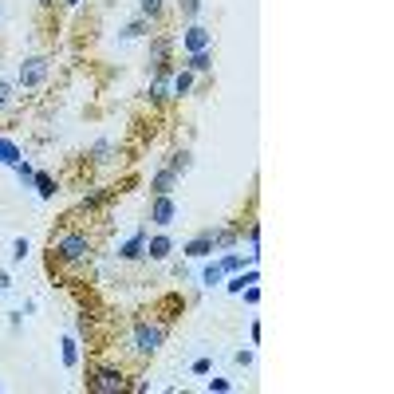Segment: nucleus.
Returning <instances> with one entry per match:
<instances>
[{"label":"nucleus","mask_w":394,"mask_h":394,"mask_svg":"<svg viewBox=\"0 0 394 394\" xmlns=\"http://www.w3.org/2000/svg\"><path fill=\"white\" fill-rule=\"evenodd\" d=\"M8 103H12V83H8V79H0V111H4Z\"/></svg>","instance_id":"obj_28"},{"label":"nucleus","mask_w":394,"mask_h":394,"mask_svg":"<svg viewBox=\"0 0 394 394\" xmlns=\"http://www.w3.org/2000/svg\"><path fill=\"white\" fill-rule=\"evenodd\" d=\"M75 335H79V339H87V335H91V320H87V311L75 320Z\"/></svg>","instance_id":"obj_29"},{"label":"nucleus","mask_w":394,"mask_h":394,"mask_svg":"<svg viewBox=\"0 0 394 394\" xmlns=\"http://www.w3.org/2000/svg\"><path fill=\"white\" fill-rule=\"evenodd\" d=\"M135 4H138V16H146L150 24L166 12V0H135Z\"/></svg>","instance_id":"obj_19"},{"label":"nucleus","mask_w":394,"mask_h":394,"mask_svg":"<svg viewBox=\"0 0 394 394\" xmlns=\"http://www.w3.org/2000/svg\"><path fill=\"white\" fill-rule=\"evenodd\" d=\"M28 252H32V245H28L24 237H16V241H12V260H16V264H24Z\"/></svg>","instance_id":"obj_25"},{"label":"nucleus","mask_w":394,"mask_h":394,"mask_svg":"<svg viewBox=\"0 0 394 394\" xmlns=\"http://www.w3.org/2000/svg\"><path fill=\"white\" fill-rule=\"evenodd\" d=\"M32 185H36V194L44 197V201H51V197H55V178H51V173H40V170H36Z\"/></svg>","instance_id":"obj_20"},{"label":"nucleus","mask_w":394,"mask_h":394,"mask_svg":"<svg viewBox=\"0 0 394 394\" xmlns=\"http://www.w3.org/2000/svg\"><path fill=\"white\" fill-rule=\"evenodd\" d=\"M182 67H185V71H194V75L213 71V51H194V55H185Z\"/></svg>","instance_id":"obj_14"},{"label":"nucleus","mask_w":394,"mask_h":394,"mask_svg":"<svg viewBox=\"0 0 394 394\" xmlns=\"http://www.w3.org/2000/svg\"><path fill=\"white\" fill-rule=\"evenodd\" d=\"M170 51H173V36H154L150 40V55L146 63L158 71V67H170Z\"/></svg>","instance_id":"obj_8"},{"label":"nucleus","mask_w":394,"mask_h":394,"mask_svg":"<svg viewBox=\"0 0 394 394\" xmlns=\"http://www.w3.org/2000/svg\"><path fill=\"white\" fill-rule=\"evenodd\" d=\"M166 335H170V323L166 320H138L135 327H130L126 347H130L138 359H150V355H158V347L166 343Z\"/></svg>","instance_id":"obj_1"},{"label":"nucleus","mask_w":394,"mask_h":394,"mask_svg":"<svg viewBox=\"0 0 394 394\" xmlns=\"http://www.w3.org/2000/svg\"><path fill=\"white\" fill-rule=\"evenodd\" d=\"M150 36V20L146 16H135V20H126L123 28H119V40H142Z\"/></svg>","instance_id":"obj_12"},{"label":"nucleus","mask_w":394,"mask_h":394,"mask_svg":"<svg viewBox=\"0 0 394 394\" xmlns=\"http://www.w3.org/2000/svg\"><path fill=\"white\" fill-rule=\"evenodd\" d=\"M40 4H55V0H40Z\"/></svg>","instance_id":"obj_33"},{"label":"nucleus","mask_w":394,"mask_h":394,"mask_svg":"<svg viewBox=\"0 0 394 394\" xmlns=\"http://www.w3.org/2000/svg\"><path fill=\"white\" fill-rule=\"evenodd\" d=\"M201 4H205V0H178V12H182L185 20H197V16H201Z\"/></svg>","instance_id":"obj_24"},{"label":"nucleus","mask_w":394,"mask_h":394,"mask_svg":"<svg viewBox=\"0 0 394 394\" xmlns=\"http://www.w3.org/2000/svg\"><path fill=\"white\" fill-rule=\"evenodd\" d=\"M205 391H213V394H225V391H233V382H229V379H209V382H205Z\"/></svg>","instance_id":"obj_27"},{"label":"nucleus","mask_w":394,"mask_h":394,"mask_svg":"<svg viewBox=\"0 0 394 394\" xmlns=\"http://www.w3.org/2000/svg\"><path fill=\"white\" fill-rule=\"evenodd\" d=\"M178 217H182L178 201H173L170 194H154V201H150V225H158V229H170Z\"/></svg>","instance_id":"obj_5"},{"label":"nucleus","mask_w":394,"mask_h":394,"mask_svg":"<svg viewBox=\"0 0 394 394\" xmlns=\"http://www.w3.org/2000/svg\"><path fill=\"white\" fill-rule=\"evenodd\" d=\"M146 257V233H135L126 237L123 245H119V260H126V264H135V260Z\"/></svg>","instance_id":"obj_9"},{"label":"nucleus","mask_w":394,"mask_h":394,"mask_svg":"<svg viewBox=\"0 0 394 394\" xmlns=\"http://www.w3.org/2000/svg\"><path fill=\"white\" fill-rule=\"evenodd\" d=\"M95 252V241L79 229H67V233L51 237V260H60V264H79Z\"/></svg>","instance_id":"obj_2"},{"label":"nucleus","mask_w":394,"mask_h":394,"mask_svg":"<svg viewBox=\"0 0 394 394\" xmlns=\"http://www.w3.org/2000/svg\"><path fill=\"white\" fill-rule=\"evenodd\" d=\"M8 288H12V276H8V272H0V292H8Z\"/></svg>","instance_id":"obj_32"},{"label":"nucleus","mask_w":394,"mask_h":394,"mask_svg":"<svg viewBox=\"0 0 394 394\" xmlns=\"http://www.w3.org/2000/svg\"><path fill=\"white\" fill-rule=\"evenodd\" d=\"M189 91H194V71H185V67H182V71H173L170 75V95L173 98H185Z\"/></svg>","instance_id":"obj_13"},{"label":"nucleus","mask_w":394,"mask_h":394,"mask_svg":"<svg viewBox=\"0 0 394 394\" xmlns=\"http://www.w3.org/2000/svg\"><path fill=\"white\" fill-rule=\"evenodd\" d=\"M91 158H95L98 166H103V162H111L114 158V142H111V138H98L95 146H91Z\"/></svg>","instance_id":"obj_23"},{"label":"nucleus","mask_w":394,"mask_h":394,"mask_svg":"<svg viewBox=\"0 0 394 394\" xmlns=\"http://www.w3.org/2000/svg\"><path fill=\"white\" fill-rule=\"evenodd\" d=\"M189 370H194V375H209V370H213V363H209V359H197V363H194Z\"/></svg>","instance_id":"obj_30"},{"label":"nucleus","mask_w":394,"mask_h":394,"mask_svg":"<svg viewBox=\"0 0 394 394\" xmlns=\"http://www.w3.org/2000/svg\"><path fill=\"white\" fill-rule=\"evenodd\" d=\"M12 170H16V178H20V182H28V185H32V178H36V170H32V166H28V162H24V158L16 162Z\"/></svg>","instance_id":"obj_26"},{"label":"nucleus","mask_w":394,"mask_h":394,"mask_svg":"<svg viewBox=\"0 0 394 394\" xmlns=\"http://www.w3.org/2000/svg\"><path fill=\"white\" fill-rule=\"evenodd\" d=\"M79 359H83V351H79V335H63V367L75 370L79 367Z\"/></svg>","instance_id":"obj_15"},{"label":"nucleus","mask_w":394,"mask_h":394,"mask_svg":"<svg viewBox=\"0 0 394 394\" xmlns=\"http://www.w3.org/2000/svg\"><path fill=\"white\" fill-rule=\"evenodd\" d=\"M114 197V189H95V194H87L83 201H79V213H95V209H103L107 201Z\"/></svg>","instance_id":"obj_16"},{"label":"nucleus","mask_w":394,"mask_h":394,"mask_svg":"<svg viewBox=\"0 0 394 394\" xmlns=\"http://www.w3.org/2000/svg\"><path fill=\"white\" fill-rule=\"evenodd\" d=\"M221 284H225L221 264H205V268H201V288H221Z\"/></svg>","instance_id":"obj_21"},{"label":"nucleus","mask_w":394,"mask_h":394,"mask_svg":"<svg viewBox=\"0 0 394 394\" xmlns=\"http://www.w3.org/2000/svg\"><path fill=\"white\" fill-rule=\"evenodd\" d=\"M170 252H173V237L170 233L146 237V257L150 260H170Z\"/></svg>","instance_id":"obj_10"},{"label":"nucleus","mask_w":394,"mask_h":394,"mask_svg":"<svg viewBox=\"0 0 394 394\" xmlns=\"http://www.w3.org/2000/svg\"><path fill=\"white\" fill-rule=\"evenodd\" d=\"M166 166H170L173 173H178V178H182L185 170H189V166H194V154H189V150H170V158H166Z\"/></svg>","instance_id":"obj_17"},{"label":"nucleus","mask_w":394,"mask_h":394,"mask_svg":"<svg viewBox=\"0 0 394 394\" xmlns=\"http://www.w3.org/2000/svg\"><path fill=\"white\" fill-rule=\"evenodd\" d=\"M173 185H178V173L170 166H162L154 178H150V194H173Z\"/></svg>","instance_id":"obj_11"},{"label":"nucleus","mask_w":394,"mask_h":394,"mask_svg":"<svg viewBox=\"0 0 394 394\" xmlns=\"http://www.w3.org/2000/svg\"><path fill=\"white\" fill-rule=\"evenodd\" d=\"M130 382H126V375L119 367H91L87 370V391H95V394H123Z\"/></svg>","instance_id":"obj_3"},{"label":"nucleus","mask_w":394,"mask_h":394,"mask_svg":"<svg viewBox=\"0 0 394 394\" xmlns=\"http://www.w3.org/2000/svg\"><path fill=\"white\" fill-rule=\"evenodd\" d=\"M20 158L24 154H20V146H16L12 138H0V166H16Z\"/></svg>","instance_id":"obj_18"},{"label":"nucleus","mask_w":394,"mask_h":394,"mask_svg":"<svg viewBox=\"0 0 394 394\" xmlns=\"http://www.w3.org/2000/svg\"><path fill=\"white\" fill-rule=\"evenodd\" d=\"M182 51L185 55H194V51H213V32L194 20V24L182 32Z\"/></svg>","instance_id":"obj_6"},{"label":"nucleus","mask_w":394,"mask_h":394,"mask_svg":"<svg viewBox=\"0 0 394 394\" xmlns=\"http://www.w3.org/2000/svg\"><path fill=\"white\" fill-rule=\"evenodd\" d=\"M213 248H217V245H213V229H201L197 237H189V241L182 245V252H185L189 260H205Z\"/></svg>","instance_id":"obj_7"},{"label":"nucleus","mask_w":394,"mask_h":394,"mask_svg":"<svg viewBox=\"0 0 394 394\" xmlns=\"http://www.w3.org/2000/svg\"><path fill=\"white\" fill-rule=\"evenodd\" d=\"M237 363H241V367H252V351H248V347L245 351H237Z\"/></svg>","instance_id":"obj_31"},{"label":"nucleus","mask_w":394,"mask_h":394,"mask_svg":"<svg viewBox=\"0 0 394 394\" xmlns=\"http://www.w3.org/2000/svg\"><path fill=\"white\" fill-rule=\"evenodd\" d=\"M48 75H51V60H48V55H28V60L20 63L16 79H20V87H40Z\"/></svg>","instance_id":"obj_4"},{"label":"nucleus","mask_w":394,"mask_h":394,"mask_svg":"<svg viewBox=\"0 0 394 394\" xmlns=\"http://www.w3.org/2000/svg\"><path fill=\"white\" fill-rule=\"evenodd\" d=\"M217 264H221L225 276H237V272L245 268V257H241V252H221V260H217Z\"/></svg>","instance_id":"obj_22"}]
</instances>
